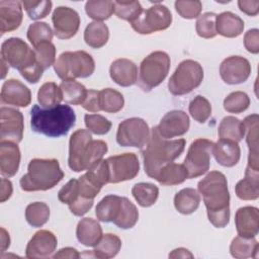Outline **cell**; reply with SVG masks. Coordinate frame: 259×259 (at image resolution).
<instances>
[{
    "mask_svg": "<svg viewBox=\"0 0 259 259\" xmlns=\"http://www.w3.org/2000/svg\"><path fill=\"white\" fill-rule=\"evenodd\" d=\"M206 207L208 221L215 228H225L230 221V192L226 176L210 171L197 185Z\"/></svg>",
    "mask_w": 259,
    "mask_h": 259,
    "instance_id": "obj_1",
    "label": "cell"
},
{
    "mask_svg": "<svg viewBox=\"0 0 259 259\" xmlns=\"http://www.w3.org/2000/svg\"><path fill=\"white\" fill-rule=\"evenodd\" d=\"M75 111L67 104H58L51 108L33 105L30 109L31 130L50 138L66 136L75 125Z\"/></svg>",
    "mask_w": 259,
    "mask_h": 259,
    "instance_id": "obj_2",
    "label": "cell"
},
{
    "mask_svg": "<svg viewBox=\"0 0 259 259\" xmlns=\"http://www.w3.org/2000/svg\"><path fill=\"white\" fill-rule=\"evenodd\" d=\"M184 139L168 141L162 138L158 133L157 126H154L151 130L145 149L142 150L145 173L155 179L161 168L178 158L184 151Z\"/></svg>",
    "mask_w": 259,
    "mask_h": 259,
    "instance_id": "obj_3",
    "label": "cell"
},
{
    "mask_svg": "<svg viewBox=\"0 0 259 259\" xmlns=\"http://www.w3.org/2000/svg\"><path fill=\"white\" fill-rule=\"evenodd\" d=\"M107 152V144L93 140L88 130H77L69 141L68 165L74 172L88 170L102 160Z\"/></svg>",
    "mask_w": 259,
    "mask_h": 259,
    "instance_id": "obj_4",
    "label": "cell"
},
{
    "mask_svg": "<svg viewBox=\"0 0 259 259\" xmlns=\"http://www.w3.org/2000/svg\"><path fill=\"white\" fill-rule=\"evenodd\" d=\"M64 178V172L57 159H32L27 173L20 179V187L24 191H46L55 187Z\"/></svg>",
    "mask_w": 259,
    "mask_h": 259,
    "instance_id": "obj_5",
    "label": "cell"
},
{
    "mask_svg": "<svg viewBox=\"0 0 259 259\" xmlns=\"http://www.w3.org/2000/svg\"><path fill=\"white\" fill-rule=\"evenodd\" d=\"M56 74L63 81L87 78L95 70L93 58L85 51L64 52L54 64Z\"/></svg>",
    "mask_w": 259,
    "mask_h": 259,
    "instance_id": "obj_6",
    "label": "cell"
},
{
    "mask_svg": "<svg viewBox=\"0 0 259 259\" xmlns=\"http://www.w3.org/2000/svg\"><path fill=\"white\" fill-rule=\"evenodd\" d=\"M170 69V57L167 53L156 51L148 55L140 65L138 84L145 92L160 85Z\"/></svg>",
    "mask_w": 259,
    "mask_h": 259,
    "instance_id": "obj_7",
    "label": "cell"
},
{
    "mask_svg": "<svg viewBox=\"0 0 259 259\" xmlns=\"http://www.w3.org/2000/svg\"><path fill=\"white\" fill-rule=\"evenodd\" d=\"M203 80V69L194 60H184L176 68L168 82L171 94L181 96L197 88Z\"/></svg>",
    "mask_w": 259,
    "mask_h": 259,
    "instance_id": "obj_8",
    "label": "cell"
},
{
    "mask_svg": "<svg viewBox=\"0 0 259 259\" xmlns=\"http://www.w3.org/2000/svg\"><path fill=\"white\" fill-rule=\"evenodd\" d=\"M171 22L172 14L168 7L162 4H156L143 10L140 16L131 22V25L140 34H151L168 28Z\"/></svg>",
    "mask_w": 259,
    "mask_h": 259,
    "instance_id": "obj_9",
    "label": "cell"
},
{
    "mask_svg": "<svg viewBox=\"0 0 259 259\" xmlns=\"http://www.w3.org/2000/svg\"><path fill=\"white\" fill-rule=\"evenodd\" d=\"M1 60L19 71L34 65L36 62L34 50L19 37H10L1 45Z\"/></svg>",
    "mask_w": 259,
    "mask_h": 259,
    "instance_id": "obj_10",
    "label": "cell"
},
{
    "mask_svg": "<svg viewBox=\"0 0 259 259\" xmlns=\"http://www.w3.org/2000/svg\"><path fill=\"white\" fill-rule=\"evenodd\" d=\"M213 145V142L202 138L191 143L183 163L189 179L199 177L208 171Z\"/></svg>",
    "mask_w": 259,
    "mask_h": 259,
    "instance_id": "obj_11",
    "label": "cell"
},
{
    "mask_svg": "<svg viewBox=\"0 0 259 259\" xmlns=\"http://www.w3.org/2000/svg\"><path fill=\"white\" fill-rule=\"evenodd\" d=\"M150 134L149 125L143 118L131 117L118 124L116 142L122 147L142 149L148 143Z\"/></svg>",
    "mask_w": 259,
    "mask_h": 259,
    "instance_id": "obj_12",
    "label": "cell"
},
{
    "mask_svg": "<svg viewBox=\"0 0 259 259\" xmlns=\"http://www.w3.org/2000/svg\"><path fill=\"white\" fill-rule=\"evenodd\" d=\"M109 179L108 183H119L134 179L140 170L138 157L134 153H124L105 159Z\"/></svg>",
    "mask_w": 259,
    "mask_h": 259,
    "instance_id": "obj_13",
    "label": "cell"
},
{
    "mask_svg": "<svg viewBox=\"0 0 259 259\" xmlns=\"http://www.w3.org/2000/svg\"><path fill=\"white\" fill-rule=\"evenodd\" d=\"M24 121L22 113L15 108H0V141L18 144L23 138Z\"/></svg>",
    "mask_w": 259,
    "mask_h": 259,
    "instance_id": "obj_14",
    "label": "cell"
},
{
    "mask_svg": "<svg viewBox=\"0 0 259 259\" xmlns=\"http://www.w3.org/2000/svg\"><path fill=\"white\" fill-rule=\"evenodd\" d=\"M54 32L58 38L69 39L73 37L80 26V16L78 12L70 7L59 6L52 16Z\"/></svg>",
    "mask_w": 259,
    "mask_h": 259,
    "instance_id": "obj_15",
    "label": "cell"
},
{
    "mask_svg": "<svg viewBox=\"0 0 259 259\" xmlns=\"http://www.w3.org/2000/svg\"><path fill=\"white\" fill-rule=\"evenodd\" d=\"M251 74L250 62L241 56H231L225 59L220 66V75L227 84L245 82Z\"/></svg>",
    "mask_w": 259,
    "mask_h": 259,
    "instance_id": "obj_16",
    "label": "cell"
},
{
    "mask_svg": "<svg viewBox=\"0 0 259 259\" xmlns=\"http://www.w3.org/2000/svg\"><path fill=\"white\" fill-rule=\"evenodd\" d=\"M190 126V120L186 112L182 110H171L167 112L160 120L157 130L164 139H172L183 136Z\"/></svg>",
    "mask_w": 259,
    "mask_h": 259,
    "instance_id": "obj_17",
    "label": "cell"
},
{
    "mask_svg": "<svg viewBox=\"0 0 259 259\" xmlns=\"http://www.w3.org/2000/svg\"><path fill=\"white\" fill-rule=\"evenodd\" d=\"M56 236L48 230L37 231L25 248V256L30 259L48 258L57 248Z\"/></svg>",
    "mask_w": 259,
    "mask_h": 259,
    "instance_id": "obj_18",
    "label": "cell"
},
{
    "mask_svg": "<svg viewBox=\"0 0 259 259\" xmlns=\"http://www.w3.org/2000/svg\"><path fill=\"white\" fill-rule=\"evenodd\" d=\"M1 102L3 104L13 105L16 107H26L30 104V90L19 80H6L1 89Z\"/></svg>",
    "mask_w": 259,
    "mask_h": 259,
    "instance_id": "obj_19",
    "label": "cell"
},
{
    "mask_svg": "<svg viewBox=\"0 0 259 259\" xmlns=\"http://www.w3.org/2000/svg\"><path fill=\"white\" fill-rule=\"evenodd\" d=\"M238 235L244 238H255L259 232V211L254 206L240 207L235 214Z\"/></svg>",
    "mask_w": 259,
    "mask_h": 259,
    "instance_id": "obj_20",
    "label": "cell"
},
{
    "mask_svg": "<svg viewBox=\"0 0 259 259\" xmlns=\"http://www.w3.org/2000/svg\"><path fill=\"white\" fill-rule=\"evenodd\" d=\"M22 2L0 1V31L2 34L17 29L22 22Z\"/></svg>",
    "mask_w": 259,
    "mask_h": 259,
    "instance_id": "obj_21",
    "label": "cell"
},
{
    "mask_svg": "<svg viewBox=\"0 0 259 259\" xmlns=\"http://www.w3.org/2000/svg\"><path fill=\"white\" fill-rule=\"evenodd\" d=\"M110 78L119 86L128 87L138 81L137 65L128 59H117L109 68Z\"/></svg>",
    "mask_w": 259,
    "mask_h": 259,
    "instance_id": "obj_22",
    "label": "cell"
},
{
    "mask_svg": "<svg viewBox=\"0 0 259 259\" xmlns=\"http://www.w3.org/2000/svg\"><path fill=\"white\" fill-rule=\"evenodd\" d=\"M20 158V150L16 143L0 141V171L4 177H12L17 173Z\"/></svg>",
    "mask_w": 259,
    "mask_h": 259,
    "instance_id": "obj_23",
    "label": "cell"
},
{
    "mask_svg": "<svg viewBox=\"0 0 259 259\" xmlns=\"http://www.w3.org/2000/svg\"><path fill=\"white\" fill-rule=\"evenodd\" d=\"M215 161L224 167L235 166L241 157V150L237 142L232 140L220 139L212 149Z\"/></svg>",
    "mask_w": 259,
    "mask_h": 259,
    "instance_id": "obj_24",
    "label": "cell"
},
{
    "mask_svg": "<svg viewBox=\"0 0 259 259\" xmlns=\"http://www.w3.org/2000/svg\"><path fill=\"white\" fill-rule=\"evenodd\" d=\"M245 126L246 141L249 148V158L247 167L258 169V114L248 115L243 120Z\"/></svg>",
    "mask_w": 259,
    "mask_h": 259,
    "instance_id": "obj_25",
    "label": "cell"
},
{
    "mask_svg": "<svg viewBox=\"0 0 259 259\" xmlns=\"http://www.w3.org/2000/svg\"><path fill=\"white\" fill-rule=\"evenodd\" d=\"M237 196L242 200H255L259 197V170L246 168L245 177L235 187Z\"/></svg>",
    "mask_w": 259,
    "mask_h": 259,
    "instance_id": "obj_26",
    "label": "cell"
},
{
    "mask_svg": "<svg viewBox=\"0 0 259 259\" xmlns=\"http://www.w3.org/2000/svg\"><path fill=\"white\" fill-rule=\"evenodd\" d=\"M76 237L82 245L94 247L102 237V228L97 221L84 218L77 225Z\"/></svg>",
    "mask_w": 259,
    "mask_h": 259,
    "instance_id": "obj_27",
    "label": "cell"
},
{
    "mask_svg": "<svg viewBox=\"0 0 259 259\" xmlns=\"http://www.w3.org/2000/svg\"><path fill=\"white\" fill-rule=\"evenodd\" d=\"M217 33L225 37H237L244 30V21L235 13L225 11L217 15Z\"/></svg>",
    "mask_w": 259,
    "mask_h": 259,
    "instance_id": "obj_28",
    "label": "cell"
},
{
    "mask_svg": "<svg viewBox=\"0 0 259 259\" xmlns=\"http://www.w3.org/2000/svg\"><path fill=\"white\" fill-rule=\"evenodd\" d=\"M155 179L165 186L178 185L188 179V172L183 164L171 162L161 168Z\"/></svg>",
    "mask_w": 259,
    "mask_h": 259,
    "instance_id": "obj_29",
    "label": "cell"
},
{
    "mask_svg": "<svg viewBox=\"0 0 259 259\" xmlns=\"http://www.w3.org/2000/svg\"><path fill=\"white\" fill-rule=\"evenodd\" d=\"M200 203V195L194 188H183L175 194L174 206L182 214L194 212Z\"/></svg>",
    "mask_w": 259,
    "mask_h": 259,
    "instance_id": "obj_30",
    "label": "cell"
},
{
    "mask_svg": "<svg viewBox=\"0 0 259 259\" xmlns=\"http://www.w3.org/2000/svg\"><path fill=\"white\" fill-rule=\"evenodd\" d=\"M109 38V29L101 21L90 22L84 30V40L87 46L93 49H99L105 46Z\"/></svg>",
    "mask_w": 259,
    "mask_h": 259,
    "instance_id": "obj_31",
    "label": "cell"
},
{
    "mask_svg": "<svg viewBox=\"0 0 259 259\" xmlns=\"http://www.w3.org/2000/svg\"><path fill=\"white\" fill-rule=\"evenodd\" d=\"M121 204V196L109 194L103 197L95 208V214L100 222L109 223L116 219Z\"/></svg>",
    "mask_w": 259,
    "mask_h": 259,
    "instance_id": "obj_32",
    "label": "cell"
},
{
    "mask_svg": "<svg viewBox=\"0 0 259 259\" xmlns=\"http://www.w3.org/2000/svg\"><path fill=\"white\" fill-rule=\"evenodd\" d=\"M259 250V244L255 238H244L238 236L233 239L230 245V253L238 259L256 258Z\"/></svg>",
    "mask_w": 259,
    "mask_h": 259,
    "instance_id": "obj_33",
    "label": "cell"
},
{
    "mask_svg": "<svg viewBox=\"0 0 259 259\" xmlns=\"http://www.w3.org/2000/svg\"><path fill=\"white\" fill-rule=\"evenodd\" d=\"M121 248V240L114 234L102 235L92 251L94 256L100 259H109L117 255Z\"/></svg>",
    "mask_w": 259,
    "mask_h": 259,
    "instance_id": "obj_34",
    "label": "cell"
},
{
    "mask_svg": "<svg viewBox=\"0 0 259 259\" xmlns=\"http://www.w3.org/2000/svg\"><path fill=\"white\" fill-rule=\"evenodd\" d=\"M219 137L220 139L232 140L240 142L245 136V126L243 121L235 116H226L222 119L219 125Z\"/></svg>",
    "mask_w": 259,
    "mask_h": 259,
    "instance_id": "obj_35",
    "label": "cell"
},
{
    "mask_svg": "<svg viewBox=\"0 0 259 259\" xmlns=\"http://www.w3.org/2000/svg\"><path fill=\"white\" fill-rule=\"evenodd\" d=\"M139 220V211L137 206L126 197H121V204L116 219L113 224L120 229L133 228Z\"/></svg>",
    "mask_w": 259,
    "mask_h": 259,
    "instance_id": "obj_36",
    "label": "cell"
},
{
    "mask_svg": "<svg viewBox=\"0 0 259 259\" xmlns=\"http://www.w3.org/2000/svg\"><path fill=\"white\" fill-rule=\"evenodd\" d=\"M124 99L120 92L112 88H104L99 91L100 110L108 113H116L122 109Z\"/></svg>",
    "mask_w": 259,
    "mask_h": 259,
    "instance_id": "obj_37",
    "label": "cell"
},
{
    "mask_svg": "<svg viewBox=\"0 0 259 259\" xmlns=\"http://www.w3.org/2000/svg\"><path fill=\"white\" fill-rule=\"evenodd\" d=\"M60 88L63 94V100L73 105L82 104L88 91L83 84L75 80L63 81L60 84Z\"/></svg>",
    "mask_w": 259,
    "mask_h": 259,
    "instance_id": "obj_38",
    "label": "cell"
},
{
    "mask_svg": "<svg viewBox=\"0 0 259 259\" xmlns=\"http://www.w3.org/2000/svg\"><path fill=\"white\" fill-rule=\"evenodd\" d=\"M63 94L60 86L54 82L44 83L37 92V101L42 108H51L61 103Z\"/></svg>",
    "mask_w": 259,
    "mask_h": 259,
    "instance_id": "obj_39",
    "label": "cell"
},
{
    "mask_svg": "<svg viewBox=\"0 0 259 259\" xmlns=\"http://www.w3.org/2000/svg\"><path fill=\"white\" fill-rule=\"evenodd\" d=\"M132 194L141 206L149 207L156 202L159 195V189L152 183L140 182L133 186Z\"/></svg>",
    "mask_w": 259,
    "mask_h": 259,
    "instance_id": "obj_40",
    "label": "cell"
},
{
    "mask_svg": "<svg viewBox=\"0 0 259 259\" xmlns=\"http://www.w3.org/2000/svg\"><path fill=\"white\" fill-rule=\"evenodd\" d=\"M85 11L90 18L102 22L114 12V3L109 0H90L85 4Z\"/></svg>",
    "mask_w": 259,
    "mask_h": 259,
    "instance_id": "obj_41",
    "label": "cell"
},
{
    "mask_svg": "<svg viewBox=\"0 0 259 259\" xmlns=\"http://www.w3.org/2000/svg\"><path fill=\"white\" fill-rule=\"evenodd\" d=\"M50 218V208L47 203L35 201L28 204L25 208V219L34 228L42 227Z\"/></svg>",
    "mask_w": 259,
    "mask_h": 259,
    "instance_id": "obj_42",
    "label": "cell"
},
{
    "mask_svg": "<svg viewBox=\"0 0 259 259\" xmlns=\"http://www.w3.org/2000/svg\"><path fill=\"white\" fill-rule=\"evenodd\" d=\"M115 15L123 20L133 22L143 11L139 1H113Z\"/></svg>",
    "mask_w": 259,
    "mask_h": 259,
    "instance_id": "obj_43",
    "label": "cell"
},
{
    "mask_svg": "<svg viewBox=\"0 0 259 259\" xmlns=\"http://www.w3.org/2000/svg\"><path fill=\"white\" fill-rule=\"evenodd\" d=\"M27 38L33 48L39 44L51 41L53 38V30L46 22H34L27 29Z\"/></svg>",
    "mask_w": 259,
    "mask_h": 259,
    "instance_id": "obj_44",
    "label": "cell"
},
{
    "mask_svg": "<svg viewBox=\"0 0 259 259\" xmlns=\"http://www.w3.org/2000/svg\"><path fill=\"white\" fill-rule=\"evenodd\" d=\"M188 110L194 120L199 123H204L211 114V105L205 97L197 95L190 102Z\"/></svg>",
    "mask_w": 259,
    "mask_h": 259,
    "instance_id": "obj_45",
    "label": "cell"
},
{
    "mask_svg": "<svg viewBox=\"0 0 259 259\" xmlns=\"http://www.w3.org/2000/svg\"><path fill=\"white\" fill-rule=\"evenodd\" d=\"M250 105L249 96L243 91L230 93L224 100V108L230 113H241Z\"/></svg>",
    "mask_w": 259,
    "mask_h": 259,
    "instance_id": "obj_46",
    "label": "cell"
},
{
    "mask_svg": "<svg viewBox=\"0 0 259 259\" xmlns=\"http://www.w3.org/2000/svg\"><path fill=\"white\" fill-rule=\"evenodd\" d=\"M215 18L217 14L213 12H205L198 16L195 23V28L200 37L212 38L218 34L215 28Z\"/></svg>",
    "mask_w": 259,
    "mask_h": 259,
    "instance_id": "obj_47",
    "label": "cell"
},
{
    "mask_svg": "<svg viewBox=\"0 0 259 259\" xmlns=\"http://www.w3.org/2000/svg\"><path fill=\"white\" fill-rule=\"evenodd\" d=\"M35 59L38 65L45 70L50 68L56 62V48L52 41L39 44L34 48Z\"/></svg>",
    "mask_w": 259,
    "mask_h": 259,
    "instance_id": "obj_48",
    "label": "cell"
},
{
    "mask_svg": "<svg viewBox=\"0 0 259 259\" xmlns=\"http://www.w3.org/2000/svg\"><path fill=\"white\" fill-rule=\"evenodd\" d=\"M22 5L32 20H37L45 18L52 9V1L50 0H41V1H22Z\"/></svg>",
    "mask_w": 259,
    "mask_h": 259,
    "instance_id": "obj_49",
    "label": "cell"
},
{
    "mask_svg": "<svg viewBox=\"0 0 259 259\" xmlns=\"http://www.w3.org/2000/svg\"><path fill=\"white\" fill-rule=\"evenodd\" d=\"M84 121L87 130L95 135H105L111 128V122L100 114H85Z\"/></svg>",
    "mask_w": 259,
    "mask_h": 259,
    "instance_id": "obj_50",
    "label": "cell"
},
{
    "mask_svg": "<svg viewBox=\"0 0 259 259\" xmlns=\"http://www.w3.org/2000/svg\"><path fill=\"white\" fill-rule=\"evenodd\" d=\"M175 9L177 13L185 19L197 18L202 10V3L198 0L195 1H183L178 0L175 2Z\"/></svg>",
    "mask_w": 259,
    "mask_h": 259,
    "instance_id": "obj_51",
    "label": "cell"
},
{
    "mask_svg": "<svg viewBox=\"0 0 259 259\" xmlns=\"http://www.w3.org/2000/svg\"><path fill=\"white\" fill-rule=\"evenodd\" d=\"M79 196L78 179H71L59 191L58 198L62 203L70 204Z\"/></svg>",
    "mask_w": 259,
    "mask_h": 259,
    "instance_id": "obj_52",
    "label": "cell"
},
{
    "mask_svg": "<svg viewBox=\"0 0 259 259\" xmlns=\"http://www.w3.org/2000/svg\"><path fill=\"white\" fill-rule=\"evenodd\" d=\"M93 202H94V199L85 198L79 194V196L68 206L74 215L82 217L91 209V207L93 206Z\"/></svg>",
    "mask_w": 259,
    "mask_h": 259,
    "instance_id": "obj_53",
    "label": "cell"
},
{
    "mask_svg": "<svg viewBox=\"0 0 259 259\" xmlns=\"http://www.w3.org/2000/svg\"><path fill=\"white\" fill-rule=\"evenodd\" d=\"M244 46L251 54L259 53V30L257 28L249 29L244 35Z\"/></svg>",
    "mask_w": 259,
    "mask_h": 259,
    "instance_id": "obj_54",
    "label": "cell"
},
{
    "mask_svg": "<svg viewBox=\"0 0 259 259\" xmlns=\"http://www.w3.org/2000/svg\"><path fill=\"white\" fill-rule=\"evenodd\" d=\"M81 106L89 112H98L100 111L99 106V91L96 90H88L87 95L81 104Z\"/></svg>",
    "mask_w": 259,
    "mask_h": 259,
    "instance_id": "obj_55",
    "label": "cell"
},
{
    "mask_svg": "<svg viewBox=\"0 0 259 259\" xmlns=\"http://www.w3.org/2000/svg\"><path fill=\"white\" fill-rule=\"evenodd\" d=\"M238 6L242 12L249 16H256L259 12V1L258 0H239Z\"/></svg>",
    "mask_w": 259,
    "mask_h": 259,
    "instance_id": "obj_56",
    "label": "cell"
},
{
    "mask_svg": "<svg viewBox=\"0 0 259 259\" xmlns=\"http://www.w3.org/2000/svg\"><path fill=\"white\" fill-rule=\"evenodd\" d=\"M13 191L12 183L6 178H1V192H0V202H5L10 198Z\"/></svg>",
    "mask_w": 259,
    "mask_h": 259,
    "instance_id": "obj_57",
    "label": "cell"
},
{
    "mask_svg": "<svg viewBox=\"0 0 259 259\" xmlns=\"http://www.w3.org/2000/svg\"><path fill=\"white\" fill-rule=\"evenodd\" d=\"M79 257H80L79 252L76 249L71 247L63 248L53 256V258H79Z\"/></svg>",
    "mask_w": 259,
    "mask_h": 259,
    "instance_id": "obj_58",
    "label": "cell"
},
{
    "mask_svg": "<svg viewBox=\"0 0 259 259\" xmlns=\"http://www.w3.org/2000/svg\"><path fill=\"white\" fill-rule=\"evenodd\" d=\"M169 258H193V255L185 248H178L169 254Z\"/></svg>",
    "mask_w": 259,
    "mask_h": 259,
    "instance_id": "obj_59",
    "label": "cell"
},
{
    "mask_svg": "<svg viewBox=\"0 0 259 259\" xmlns=\"http://www.w3.org/2000/svg\"><path fill=\"white\" fill-rule=\"evenodd\" d=\"M1 242H2V252H4L10 245L9 234L4 228H1Z\"/></svg>",
    "mask_w": 259,
    "mask_h": 259,
    "instance_id": "obj_60",
    "label": "cell"
},
{
    "mask_svg": "<svg viewBox=\"0 0 259 259\" xmlns=\"http://www.w3.org/2000/svg\"><path fill=\"white\" fill-rule=\"evenodd\" d=\"M1 65H2V78H4L5 77V75H6V73H7V71H8V69H6V67L8 68V65L3 61V60H1Z\"/></svg>",
    "mask_w": 259,
    "mask_h": 259,
    "instance_id": "obj_61",
    "label": "cell"
}]
</instances>
